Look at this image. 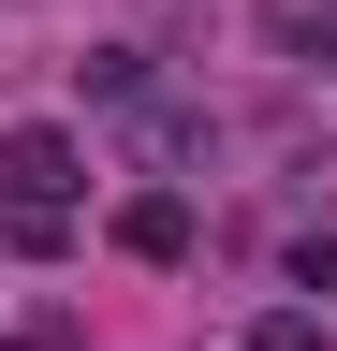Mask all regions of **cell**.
Listing matches in <instances>:
<instances>
[{"instance_id": "4", "label": "cell", "mask_w": 337, "mask_h": 351, "mask_svg": "<svg viewBox=\"0 0 337 351\" xmlns=\"http://www.w3.org/2000/svg\"><path fill=\"white\" fill-rule=\"evenodd\" d=\"M293 293H323V307H337V234H308V249H293Z\"/></svg>"}, {"instance_id": "2", "label": "cell", "mask_w": 337, "mask_h": 351, "mask_svg": "<svg viewBox=\"0 0 337 351\" xmlns=\"http://www.w3.org/2000/svg\"><path fill=\"white\" fill-rule=\"evenodd\" d=\"M117 249H132V263H176L191 249V191H132V205H117Z\"/></svg>"}, {"instance_id": "1", "label": "cell", "mask_w": 337, "mask_h": 351, "mask_svg": "<svg viewBox=\"0 0 337 351\" xmlns=\"http://www.w3.org/2000/svg\"><path fill=\"white\" fill-rule=\"evenodd\" d=\"M0 205H45V219H73V132H0Z\"/></svg>"}, {"instance_id": "3", "label": "cell", "mask_w": 337, "mask_h": 351, "mask_svg": "<svg viewBox=\"0 0 337 351\" xmlns=\"http://www.w3.org/2000/svg\"><path fill=\"white\" fill-rule=\"evenodd\" d=\"M249 351H323V307H279V322L249 337Z\"/></svg>"}]
</instances>
